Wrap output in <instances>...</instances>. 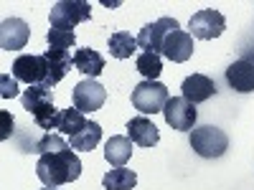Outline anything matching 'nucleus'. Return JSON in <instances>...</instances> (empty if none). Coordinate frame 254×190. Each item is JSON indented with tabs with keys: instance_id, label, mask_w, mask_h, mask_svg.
<instances>
[{
	"instance_id": "obj_1",
	"label": "nucleus",
	"mask_w": 254,
	"mask_h": 190,
	"mask_svg": "<svg viewBox=\"0 0 254 190\" xmlns=\"http://www.w3.org/2000/svg\"><path fill=\"white\" fill-rule=\"evenodd\" d=\"M36 175L46 188L69 185V183L79 180V175H81V160L76 157L71 147H66L61 152H46L36 162Z\"/></svg>"
},
{
	"instance_id": "obj_2",
	"label": "nucleus",
	"mask_w": 254,
	"mask_h": 190,
	"mask_svg": "<svg viewBox=\"0 0 254 190\" xmlns=\"http://www.w3.org/2000/svg\"><path fill=\"white\" fill-rule=\"evenodd\" d=\"M190 150H193L198 157L216 160L229 150V137H226L224 130H219V127H214V124L196 127V130H190Z\"/></svg>"
},
{
	"instance_id": "obj_3",
	"label": "nucleus",
	"mask_w": 254,
	"mask_h": 190,
	"mask_svg": "<svg viewBox=\"0 0 254 190\" xmlns=\"http://www.w3.org/2000/svg\"><path fill=\"white\" fill-rule=\"evenodd\" d=\"M89 18H92V3H87V0H61V3L51 8L49 23L51 28H59V31H71L74 26L84 23Z\"/></svg>"
},
{
	"instance_id": "obj_4",
	"label": "nucleus",
	"mask_w": 254,
	"mask_h": 190,
	"mask_svg": "<svg viewBox=\"0 0 254 190\" xmlns=\"http://www.w3.org/2000/svg\"><path fill=\"white\" fill-rule=\"evenodd\" d=\"M168 87L160 81H140L137 87L132 89V107L147 117V114H158L165 109L168 104Z\"/></svg>"
},
{
	"instance_id": "obj_5",
	"label": "nucleus",
	"mask_w": 254,
	"mask_h": 190,
	"mask_svg": "<svg viewBox=\"0 0 254 190\" xmlns=\"http://www.w3.org/2000/svg\"><path fill=\"white\" fill-rule=\"evenodd\" d=\"M13 79L26 81L28 87H46L49 66H46L44 53H41V56H36V53L18 56V58L13 61Z\"/></svg>"
},
{
	"instance_id": "obj_6",
	"label": "nucleus",
	"mask_w": 254,
	"mask_h": 190,
	"mask_svg": "<svg viewBox=\"0 0 254 190\" xmlns=\"http://www.w3.org/2000/svg\"><path fill=\"white\" fill-rule=\"evenodd\" d=\"M224 28H226V20L214 8H203V10L193 13V15H190V20H188V33L193 36V38H201V41L219 38L224 33Z\"/></svg>"
},
{
	"instance_id": "obj_7",
	"label": "nucleus",
	"mask_w": 254,
	"mask_h": 190,
	"mask_svg": "<svg viewBox=\"0 0 254 190\" xmlns=\"http://www.w3.org/2000/svg\"><path fill=\"white\" fill-rule=\"evenodd\" d=\"M163 117H165L168 127L181 130V132H190V130H196L198 112H196V104L186 101L183 96H171L163 109Z\"/></svg>"
},
{
	"instance_id": "obj_8",
	"label": "nucleus",
	"mask_w": 254,
	"mask_h": 190,
	"mask_svg": "<svg viewBox=\"0 0 254 190\" xmlns=\"http://www.w3.org/2000/svg\"><path fill=\"white\" fill-rule=\"evenodd\" d=\"M71 99H74V107L79 112L89 114V112H97V109L104 107V101H107V89H104L97 79H84L74 87Z\"/></svg>"
},
{
	"instance_id": "obj_9",
	"label": "nucleus",
	"mask_w": 254,
	"mask_h": 190,
	"mask_svg": "<svg viewBox=\"0 0 254 190\" xmlns=\"http://www.w3.org/2000/svg\"><path fill=\"white\" fill-rule=\"evenodd\" d=\"M171 31H178V20L165 15V18H158L155 23H147L140 33H137V46L142 51H150V53H163V41Z\"/></svg>"
},
{
	"instance_id": "obj_10",
	"label": "nucleus",
	"mask_w": 254,
	"mask_h": 190,
	"mask_svg": "<svg viewBox=\"0 0 254 190\" xmlns=\"http://www.w3.org/2000/svg\"><path fill=\"white\" fill-rule=\"evenodd\" d=\"M226 84L239 94H252L254 92V51L244 53L226 69Z\"/></svg>"
},
{
	"instance_id": "obj_11",
	"label": "nucleus",
	"mask_w": 254,
	"mask_h": 190,
	"mask_svg": "<svg viewBox=\"0 0 254 190\" xmlns=\"http://www.w3.org/2000/svg\"><path fill=\"white\" fill-rule=\"evenodd\" d=\"M193 48H196V44H193V36H190L188 31H171L165 36V41H163V53L160 56H165L168 61H173V63H186L190 56H193Z\"/></svg>"
},
{
	"instance_id": "obj_12",
	"label": "nucleus",
	"mask_w": 254,
	"mask_h": 190,
	"mask_svg": "<svg viewBox=\"0 0 254 190\" xmlns=\"http://www.w3.org/2000/svg\"><path fill=\"white\" fill-rule=\"evenodd\" d=\"M28 38H31V28L23 18H5L0 23V48L3 51L26 48Z\"/></svg>"
},
{
	"instance_id": "obj_13",
	"label": "nucleus",
	"mask_w": 254,
	"mask_h": 190,
	"mask_svg": "<svg viewBox=\"0 0 254 190\" xmlns=\"http://www.w3.org/2000/svg\"><path fill=\"white\" fill-rule=\"evenodd\" d=\"M216 84L214 79H208L206 74H190L183 79L181 84V96L190 104H201V101H208L211 96H216Z\"/></svg>"
},
{
	"instance_id": "obj_14",
	"label": "nucleus",
	"mask_w": 254,
	"mask_h": 190,
	"mask_svg": "<svg viewBox=\"0 0 254 190\" xmlns=\"http://www.w3.org/2000/svg\"><path fill=\"white\" fill-rule=\"evenodd\" d=\"M127 137H130L137 147H155L158 140H160V132L153 124V119L135 117V119L127 122Z\"/></svg>"
},
{
	"instance_id": "obj_15",
	"label": "nucleus",
	"mask_w": 254,
	"mask_h": 190,
	"mask_svg": "<svg viewBox=\"0 0 254 190\" xmlns=\"http://www.w3.org/2000/svg\"><path fill=\"white\" fill-rule=\"evenodd\" d=\"M44 58H46V66H49L46 87H49V89H54L56 84H59L64 76H66L69 71H71L74 58L69 56V51H61V48H49V51L44 53Z\"/></svg>"
},
{
	"instance_id": "obj_16",
	"label": "nucleus",
	"mask_w": 254,
	"mask_h": 190,
	"mask_svg": "<svg viewBox=\"0 0 254 190\" xmlns=\"http://www.w3.org/2000/svg\"><path fill=\"white\" fill-rule=\"evenodd\" d=\"M132 152H135V142L125 135H115V137L107 140V144H104V160L112 167H125L130 162Z\"/></svg>"
},
{
	"instance_id": "obj_17",
	"label": "nucleus",
	"mask_w": 254,
	"mask_h": 190,
	"mask_svg": "<svg viewBox=\"0 0 254 190\" xmlns=\"http://www.w3.org/2000/svg\"><path fill=\"white\" fill-rule=\"evenodd\" d=\"M74 66L87 79H97L104 71V56L94 48H79L74 53Z\"/></svg>"
},
{
	"instance_id": "obj_18",
	"label": "nucleus",
	"mask_w": 254,
	"mask_h": 190,
	"mask_svg": "<svg viewBox=\"0 0 254 190\" xmlns=\"http://www.w3.org/2000/svg\"><path fill=\"white\" fill-rule=\"evenodd\" d=\"M135 185H137V175H135V170H127V167H112L102 178L104 190H132Z\"/></svg>"
},
{
	"instance_id": "obj_19",
	"label": "nucleus",
	"mask_w": 254,
	"mask_h": 190,
	"mask_svg": "<svg viewBox=\"0 0 254 190\" xmlns=\"http://www.w3.org/2000/svg\"><path fill=\"white\" fill-rule=\"evenodd\" d=\"M137 36L127 33V31H117L110 36V56L112 58H130L137 51Z\"/></svg>"
},
{
	"instance_id": "obj_20",
	"label": "nucleus",
	"mask_w": 254,
	"mask_h": 190,
	"mask_svg": "<svg viewBox=\"0 0 254 190\" xmlns=\"http://www.w3.org/2000/svg\"><path fill=\"white\" fill-rule=\"evenodd\" d=\"M20 101H23V109L36 114L46 107V104H54V94L49 87H28L23 92V96H20Z\"/></svg>"
},
{
	"instance_id": "obj_21",
	"label": "nucleus",
	"mask_w": 254,
	"mask_h": 190,
	"mask_svg": "<svg viewBox=\"0 0 254 190\" xmlns=\"http://www.w3.org/2000/svg\"><path fill=\"white\" fill-rule=\"evenodd\" d=\"M69 140H71V150L92 152L94 147L99 144V140H102V127H99L97 122H89L79 135H74V137H69Z\"/></svg>"
},
{
	"instance_id": "obj_22",
	"label": "nucleus",
	"mask_w": 254,
	"mask_h": 190,
	"mask_svg": "<svg viewBox=\"0 0 254 190\" xmlns=\"http://www.w3.org/2000/svg\"><path fill=\"white\" fill-rule=\"evenodd\" d=\"M89 124V119L84 117V112H79L76 107H69V109H64L61 112V124H59V132L61 135H69V137H74V135H79L84 127Z\"/></svg>"
},
{
	"instance_id": "obj_23",
	"label": "nucleus",
	"mask_w": 254,
	"mask_h": 190,
	"mask_svg": "<svg viewBox=\"0 0 254 190\" xmlns=\"http://www.w3.org/2000/svg\"><path fill=\"white\" fill-rule=\"evenodd\" d=\"M135 66L137 71L145 76V81H158L160 71H163V61L158 53H150V51H142L137 58H135Z\"/></svg>"
},
{
	"instance_id": "obj_24",
	"label": "nucleus",
	"mask_w": 254,
	"mask_h": 190,
	"mask_svg": "<svg viewBox=\"0 0 254 190\" xmlns=\"http://www.w3.org/2000/svg\"><path fill=\"white\" fill-rule=\"evenodd\" d=\"M61 112L64 109H56L54 104H46L41 112L33 114L36 124L41 127V130H59V124H61Z\"/></svg>"
},
{
	"instance_id": "obj_25",
	"label": "nucleus",
	"mask_w": 254,
	"mask_h": 190,
	"mask_svg": "<svg viewBox=\"0 0 254 190\" xmlns=\"http://www.w3.org/2000/svg\"><path fill=\"white\" fill-rule=\"evenodd\" d=\"M66 147H71V144H66L64 142V137L61 135H46V137H41L38 142H36V155L41 157V155H46V152H61V150H66Z\"/></svg>"
},
{
	"instance_id": "obj_26",
	"label": "nucleus",
	"mask_w": 254,
	"mask_h": 190,
	"mask_svg": "<svg viewBox=\"0 0 254 190\" xmlns=\"http://www.w3.org/2000/svg\"><path fill=\"white\" fill-rule=\"evenodd\" d=\"M46 41L51 48H61V51H69L74 44H76V36L74 31H59V28H51L46 33Z\"/></svg>"
},
{
	"instance_id": "obj_27",
	"label": "nucleus",
	"mask_w": 254,
	"mask_h": 190,
	"mask_svg": "<svg viewBox=\"0 0 254 190\" xmlns=\"http://www.w3.org/2000/svg\"><path fill=\"white\" fill-rule=\"evenodd\" d=\"M0 96L3 99L18 96V79H10L8 74H3V79H0Z\"/></svg>"
},
{
	"instance_id": "obj_28",
	"label": "nucleus",
	"mask_w": 254,
	"mask_h": 190,
	"mask_svg": "<svg viewBox=\"0 0 254 190\" xmlns=\"http://www.w3.org/2000/svg\"><path fill=\"white\" fill-rule=\"evenodd\" d=\"M0 119H3V132H0V140H8L13 132V117L8 112H0Z\"/></svg>"
},
{
	"instance_id": "obj_29",
	"label": "nucleus",
	"mask_w": 254,
	"mask_h": 190,
	"mask_svg": "<svg viewBox=\"0 0 254 190\" xmlns=\"http://www.w3.org/2000/svg\"><path fill=\"white\" fill-rule=\"evenodd\" d=\"M44 190H59V188H44Z\"/></svg>"
}]
</instances>
